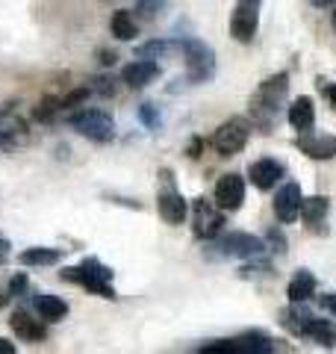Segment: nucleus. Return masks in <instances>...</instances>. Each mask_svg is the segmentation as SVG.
<instances>
[{"label": "nucleus", "mask_w": 336, "mask_h": 354, "mask_svg": "<svg viewBox=\"0 0 336 354\" xmlns=\"http://www.w3.org/2000/svg\"><path fill=\"white\" fill-rule=\"evenodd\" d=\"M286 92H289V74L280 71L274 77H268L256 86V92L251 97V115H254V124H260L263 133H272L274 124V115L280 104L286 101Z\"/></svg>", "instance_id": "f257e3e1"}, {"label": "nucleus", "mask_w": 336, "mask_h": 354, "mask_svg": "<svg viewBox=\"0 0 336 354\" xmlns=\"http://www.w3.org/2000/svg\"><path fill=\"white\" fill-rule=\"evenodd\" d=\"M62 281L68 283H80L83 290H88L92 295H100V298H109V301H115V290H112V269L104 266L100 260L88 257L83 260L80 266H71V269L62 272Z\"/></svg>", "instance_id": "f03ea898"}, {"label": "nucleus", "mask_w": 336, "mask_h": 354, "mask_svg": "<svg viewBox=\"0 0 336 354\" xmlns=\"http://www.w3.org/2000/svg\"><path fill=\"white\" fill-rule=\"evenodd\" d=\"M212 254L218 257H236V260H256L265 254V242L254 234H242V230H233V234H224L209 239Z\"/></svg>", "instance_id": "7ed1b4c3"}, {"label": "nucleus", "mask_w": 336, "mask_h": 354, "mask_svg": "<svg viewBox=\"0 0 336 354\" xmlns=\"http://www.w3.org/2000/svg\"><path fill=\"white\" fill-rule=\"evenodd\" d=\"M68 124L80 133V136L97 142V145L115 139V118H112L106 109H77L68 118Z\"/></svg>", "instance_id": "20e7f679"}, {"label": "nucleus", "mask_w": 336, "mask_h": 354, "mask_svg": "<svg viewBox=\"0 0 336 354\" xmlns=\"http://www.w3.org/2000/svg\"><path fill=\"white\" fill-rule=\"evenodd\" d=\"M183 59L186 74L192 83H207L216 74V50L200 39H183Z\"/></svg>", "instance_id": "39448f33"}, {"label": "nucleus", "mask_w": 336, "mask_h": 354, "mask_svg": "<svg viewBox=\"0 0 336 354\" xmlns=\"http://www.w3.org/2000/svg\"><path fill=\"white\" fill-rule=\"evenodd\" d=\"M160 195H156V209H160V218L165 221V225H183L186 216H189V204L186 198L177 192L174 186V177L168 169L160 171Z\"/></svg>", "instance_id": "423d86ee"}, {"label": "nucleus", "mask_w": 336, "mask_h": 354, "mask_svg": "<svg viewBox=\"0 0 336 354\" xmlns=\"http://www.w3.org/2000/svg\"><path fill=\"white\" fill-rule=\"evenodd\" d=\"M204 354H272L274 351V342L268 339L260 330H248L236 339H218V342H209V346L200 348Z\"/></svg>", "instance_id": "0eeeda50"}, {"label": "nucleus", "mask_w": 336, "mask_h": 354, "mask_svg": "<svg viewBox=\"0 0 336 354\" xmlns=\"http://www.w3.org/2000/svg\"><path fill=\"white\" fill-rule=\"evenodd\" d=\"M248 139H251V124L245 118H230L216 130V136H212V148H216L218 157H233V153H239L245 145H248Z\"/></svg>", "instance_id": "6e6552de"}, {"label": "nucleus", "mask_w": 336, "mask_h": 354, "mask_svg": "<svg viewBox=\"0 0 336 354\" xmlns=\"http://www.w3.org/2000/svg\"><path fill=\"white\" fill-rule=\"evenodd\" d=\"M260 6L263 0H236V9L230 15V36L242 41V44H251L256 36V27H260Z\"/></svg>", "instance_id": "1a4fd4ad"}, {"label": "nucleus", "mask_w": 336, "mask_h": 354, "mask_svg": "<svg viewBox=\"0 0 336 354\" xmlns=\"http://www.w3.org/2000/svg\"><path fill=\"white\" fill-rule=\"evenodd\" d=\"M18 104H3L0 106V148L12 151L18 145H27L30 139V124L18 115Z\"/></svg>", "instance_id": "9d476101"}, {"label": "nucleus", "mask_w": 336, "mask_h": 354, "mask_svg": "<svg viewBox=\"0 0 336 354\" xmlns=\"http://www.w3.org/2000/svg\"><path fill=\"white\" fill-rule=\"evenodd\" d=\"M221 227H224V216H221V207L216 204L212 207L207 198H198L195 201V236L198 239H216L221 234Z\"/></svg>", "instance_id": "9b49d317"}, {"label": "nucleus", "mask_w": 336, "mask_h": 354, "mask_svg": "<svg viewBox=\"0 0 336 354\" xmlns=\"http://www.w3.org/2000/svg\"><path fill=\"white\" fill-rule=\"evenodd\" d=\"M295 148L307 153L310 160H333L336 157V136L330 133H301L295 139Z\"/></svg>", "instance_id": "f8f14e48"}, {"label": "nucleus", "mask_w": 336, "mask_h": 354, "mask_svg": "<svg viewBox=\"0 0 336 354\" xmlns=\"http://www.w3.org/2000/svg\"><path fill=\"white\" fill-rule=\"evenodd\" d=\"M245 201V180L239 174H221L216 183V204L224 209V213H233L239 209Z\"/></svg>", "instance_id": "ddd939ff"}, {"label": "nucleus", "mask_w": 336, "mask_h": 354, "mask_svg": "<svg viewBox=\"0 0 336 354\" xmlns=\"http://www.w3.org/2000/svg\"><path fill=\"white\" fill-rule=\"evenodd\" d=\"M9 328L15 330L18 339H27V342H44L48 339V325H44V319H32L27 310H12Z\"/></svg>", "instance_id": "4468645a"}, {"label": "nucleus", "mask_w": 336, "mask_h": 354, "mask_svg": "<svg viewBox=\"0 0 336 354\" xmlns=\"http://www.w3.org/2000/svg\"><path fill=\"white\" fill-rule=\"evenodd\" d=\"M301 186L298 183H286L280 186L277 195H274V213L283 225H292V221L301 216Z\"/></svg>", "instance_id": "2eb2a0df"}, {"label": "nucleus", "mask_w": 336, "mask_h": 354, "mask_svg": "<svg viewBox=\"0 0 336 354\" xmlns=\"http://www.w3.org/2000/svg\"><path fill=\"white\" fill-rule=\"evenodd\" d=\"M156 77H160V65L153 59H136L121 71V80H124L130 88H144L148 83H153Z\"/></svg>", "instance_id": "dca6fc26"}, {"label": "nucleus", "mask_w": 336, "mask_h": 354, "mask_svg": "<svg viewBox=\"0 0 336 354\" xmlns=\"http://www.w3.org/2000/svg\"><path fill=\"white\" fill-rule=\"evenodd\" d=\"M248 177H251V183L256 186V189H272V186L283 177V165H280L277 160H256L251 162V169H248Z\"/></svg>", "instance_id": "f3484780"}, {"label": "nucleus", "mask_w": 336, "mask_h": 354, "mask_svg": "<svg viewBox=\"0 0 336 354\" xmlns=\"http://www.w3.org/2000/svg\"><path fill=\"white\" fill-rule=\"evenodd\" d=\"M328 209H330V201L321 195H312V198H301V218L307 221L310 230L321 234V225L328 218Z\"/></svg>", "instance_id": "a211bd4d"}, {"label": "nucleus", "mask_w": 336, "mask_h": 354, "mask_svg": "<svg viewBox=\"0 0 336 354\" xmlns=\"http://www.w3.org/2000/svg\"><path fill=\"white\" fill-rule=\"evenodd\" d=\"M171 53H183V39H151L136 48V57L139 59H165Z\"/></svg>", "instance_id": "6ab92c4d"}, {"label": "nucleus", "mask_w": 336, "mask_h": 354, "mask_svg": "<svg viewBox=\"0 0 336 354\" xmlns=\"http://www.w3.org/2000/svg\"><path fill=\"white\" fill-rule=\"evenodd\" d=\"M32 310L44 322H62L68 316V304L59 295H32Z\"/></svg>", "instance_id": "aec40b11"}, {"label": "nucleus", "mask_w": 336, "mask_h": 354, "mask_svg": "<svg viewBox=\"0 0 336 354\" xmlns=\"http://www.w3.org/2000/svg\"><path fill=\"white\" fill-rule=\"evenodd\" d=\"M289 124H292L298 133H307L312 130V124H316V106H312V97H298V101H292V106H289Z\"/></svg>", "instance_id": "412c9836"}, {"label": "nucleus", "mask_w": 336, "mask_h": 354, "mask_svg": "<svg viewBox=\"0 0 336 354\" xmlns=\"http://www.w3.org/2000/svg\"><path fill=\"white\" fill-rule=\"evenodd\" d=\"M304 337H310L316 346H324V348H333L336 346V322L330 319H316L310 316V322L304 325Z\"/></svg>", "instance_id": "4be33fe9"}, {"label": "nucleus", "mask_w": 336, "mask_h": 354, "mask_svg": "<svg viewBox=\"0 0 336 354\" xmlns=\"http://www.w3.org/2000/svg\"><path fill=\"white\" fill-rule=\"evenodd\" d=\"M109 30L118 41H133L139 36V24H136V18H133V12H127V9H115V12H112Z\"/></svg>", "instance_id": "5701e85b"}, {"label": "nucleus", "mask_w": 336, "mask_h": 354, "mask_svg": "<svg viewBox=\"0 0 336 354\" xmlns=\"http://www.w3.org/2000/svg\"><path fill=\"white\" fill-rule=\"evenodd\" d=\"M289 301H310L312 295H316V274L307 272V269H301L292 281H289Z\"/></svg>", "instance_id": "b1692460"}, {"label": "nucleus", "mask_w": 336, "mask_h": 354, "mask_svg": "<svg viewBox=\"0 0 336 354\" xmlns=\"http://www.w3.org/2000/svg\"><path fill=\"white\" fill-rule=\"evenodd\" d=\"M62 248H27V251H21V266H56L62 260Z\"/></svg>", "instance_id": "393cba45"}, {"label": "nucleus", "mask_w": 336, "mask_h": 354, "mask_svg": "<svg viewBox=\"0 0 336 354\" xmlns=\"http://www.w3.org/2000/svg\"><path fill=\"white\" fill-rule=\"evenodd\" d=\"M165 3H168V0H139V3H136V15L144 18V21H153L165 9Z\"/></svg>", "instance_id": "a878e982"}, {"label": "nucleus", "mask_w": 336, "mask_h": 354, "mask_svg": "<svg viewBox=\"0 0 336 354\" xmlns=\"http://www.w3.org/2000/svg\"><path fill=\"white\" fill-rule=\"evenodd\" d=\"M59 97H44V101L36 106V109H32V118H36V121H50L56 113H59Z\"/></svg>", "instance_id": "bb28decb"}, {"label": "nucleus", "mask_w": 336, "mask_h": 354, "mask_svg": "<svg viewBox=\"0 0 336 354\" xmlns=\"http://www.w3.org/2000/svg\"><path fill=\"white\" fill-rule=\"evenodd\" d=\"M88 95H92V88H88V86H80V88H71V92L68 95H65V97H59V106L62 109H77V106H80L83 101H86V97Z\"/></svg>", "instance_id": "cd10ccee"}, {"label": "nucleus", "mask_w": 336, "mask_h": 354, "mask_svg": "<svg viewBox=\"0 0 336 354\" xmlns=\"http://www.w3.org/2000/svg\"><path fill=\"white\" fill-rule=\"evenodd\" d=\"M139 118H142V124L151 127V130L160 127V113H156L153 104H142V106H139Z\"/></svg>", "instance_id": "c85d7f7f"}, {"label": "nucleus", "mask_w": 336, "mask_h": 354, "mask_svg": "<svg viewBox=\"0 0 336 354\" xmlns=\"http://www.w3.org/2000/svg\"><path fill=\"white\" fill-rule=\"evenodd\" d=\"M27 290H30V281H27V274H15V278L9 281V286H6L9 298H18V295H30Z\"/></svg>", "instance_id": "c756f323"}, {"label": "nucleus", "mask_w": 336, "mask_h": 354, "mask_svg": "<svg viewBox=\"0 0 336 354\" xmlns=\"http://www.w3.org/2000/svg\"><path fill=\"white\" fill-rule=\"evenodd\" d=\"M95 86H88V88H92V92H100V95H115V80H112V77H95V80H92Z\"/></svg>", "instance_id": "7c9ffc66"}, {"label": "nucleus", "mask_w": 336, "mask_h": 354, "mask_svg": "<svg viewBox=\"0 0 336 354\" xmlns=\"http://www.w3.org/2000/svg\"><path fill=\"white\" fill-rule=\"evenodd\" d=\"M319 307L324 310V313L336 316V292H324V295H319Z\"/></svg>", "instance_id": "2f4dec72"}, {"label": "nucleus", "mask_w": 336, "mask_h": 354, "mask_svg": "<svg viewBox=\"0 0 336 354\" xmlns=\"http://www.w3.org/2000/svg\"><path fill=\"white\" fill-rule=\"evenodd\" d=\"M268 242H272V251L286 254V239H283V234H277V230H268Z\"/></svg>", "instance_id": "473e14b6"}, {"label": "nucleus", "mask_w": 336, "mask_h": 354, "mask_svg": "<svg viewBox=\"0 0 336 354\" xmlns=\"http://www.w3.org/2000/svg\"><path fill=\"white\" fill-rule=\"evenodd\" d=\"M319 88H321V92L330 97V104L336 106V83H328V80H324V77H319Z\"/></svg>", "instance_id": "72a5a7b5"}, {"label": "nucleus", "mask_w": 336, "mask_h": 354, "mask_svg": "<svg viewBox=\"0 0 336 354\" xmlns=\"http://www.w3.org/2000/svg\"><path fill=\"white\" fill-rule=\"evenodd\" d=\"M97 62L100 65H112V62H115V53H112V50H97Z\"/></svg>", "instance_id": "f704fd0d"}, {"label": "nucleus", "mask_w": 336, "mask_h": 354, "mask_svg": "<svg viewBox=\"0 0 336 354\" xmlns=\"http://www.w3.org/2000/svg\"><path fill=\"white\" fill-rule=\"evenodd\" d=\"M200 148H204V142H200V139H192V145H189V157L198 160V157H200Z\"/></svg>", "instance_id": "c9c22d12"}, {"label": "nucleus", "mask_w": 336, "mask_h": 354, "mask_svg": "<svg viewBox=\"0 0 336 354\" xmlns=\"http://www.w3.org/2000/svg\"><path fill=\"white\" fill-rule=\"evenodd\" d=\"M9 260V239L0 236V266H3Z\"/></svg>", "instance_id": "e433bc0d"}, {"label": "nucleus", "mask_w": 336, "mask_h": 354, "mask_svg": "<svg viewBox=\"0 0 336 354\" xmlns=\"http://www.w3.org/2000/svg\"><path fill=\"white\" fill-rule=\"evenodd\" d=\"M0 354H15V346L9 339H3V337H0Z\"/></svg>", "instance_id": "4c0bfd02"}, {"label": "nucleus", "mask_w": 336, "mask_h": 354, "mask_svg": "<svg viewBox=\"0 0 336 354\" xmlns=\"http://www.w3.org/2000/svg\"><path fill=\"white\" fill-rule=\"evenodd\" d=\"M310 3H312V6H333L336 0H310Z\"/></svg>", "instance_id": "58836bf2"}, {"label": "nucleus", "mask_w": 336, "mask_h": 354, "mask_svg": "<svg viewBox=\"0 0 336 354\" xmlns=\"http://www.w3.org/2000/svg\"><path fill=\"white\" fill-rule=\"evenodd\" d=\"M6 301H9V292H6V290H0V307H3Z\"/></svg>", "instance_id": "ea45409f"}, {"label": "nucleus", "mask_w": 336, "mask_h": 354, "mask_svg": "<svg viewBox=\"0 0 336 354\" xmlns=\"http://www.w3.org/2000/svg\"><path fill=\"white\" fill-rule=\"evenodd\" d=\"M333 30H336V12H333Z\"/></svg>", "instance_id": "a19ab883"}]
</instances>
